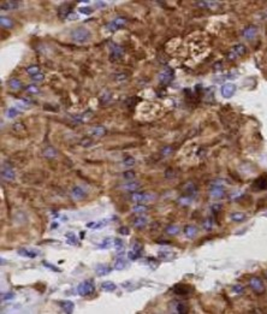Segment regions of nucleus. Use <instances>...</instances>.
<instances>
[{"instance_id": "obj_1", "label": "nucleus", "mask_w": 267, "mask_h": 314, "mask_svg": "<svg viewBox=\"0 0 267 314\" xmlns=\"http://www.w3.org/2000/svg\"><path fill=\"white\" fill-rule=\"evenodd\" d=\"M92 37L90 31L84 28V27H77L71 31V39L72 41L77 42V44H84L88 42Z\"/></svg>"}, {"instance_id": "obj_2", "label": "nucleus", "mask_w": 267, "mask_h": 314, "mask_svg": "<svg viewBox=\"0 0 267 314\" xmlns=\"http://www.w3.org/2000/svg\"><path fill=\"white\" fill-rule=\"evenodd\" d=\"M95 291V284L93 279H87L84 282L79 283L77 286V292L81 296H89Z\"/></svg>"}, {"instance_id": "obj_3", "label": "nucleus", "mask_w": 267, "mask_h": 314, "mask_svg": "<svg viewBox=\"0 0 267 314\" xmlns=\"http://www.w3.org/2000/svg\"><path fill=\"white\" fill-rule=\"evenodd\" d=\"M125 24H126V18H125V17H117V18L113 19L112 22L107 23L105 28H106L109 33H113V31H115V30L123 28Z\"/></svg>"}, {"instance_id": "obj_4", "label": "nucleus", "mask_w": 267, "mask_h": 314, "mask_svg": "<svg viewBox=\"0 0 267 314\" xmlns=\"http://www.w3.org/2000/svg\"><path fill=\"white\" fill-rule=\"evenodd\" d=\"M124 54V50L122 46L119 45H111V52H109V60L115 61V60H119Z\"/></svg>"}, {"instance_id": "obj_5", "label": "nucleus", "mask_w": 267, "mask_h": 314, "mask_svg": "<svg viewBox=\"0 0 267 314\" xmlns=\"http://www.w3.org/2000/svg\"><path fill=\"white\" fill-rule=\"evenodd\" d=\"M249 285H250V288H252L253 290L256 292V294H262V292L265 291V284H264V283H262V280L258 277L250 278V280H249Z\"/></svg>"}, {"instance_id": "obj_6", "label": "nucleus", "mask_w": 267, "mask_h": 314, "mask_svg": "<svg viewBox=\"0 0 267 314\" xmlns=\"http://www.w3.org/2000/svg\"><path fill=\"white\" fill-rule=\"evenodd\" d=\"M72 13V5L70 3H64L63 5H60L58 8V16L63 19H67V17Z\"/></svg>"}, {"instance_id": "obj_7", "label": "nucleus", "mask_w": 267, "mask_h": 314, "mask_svg": "<svg viewBox=\"0 0 267 314\" xmlns=\"http://www.w3.org/2000/svg\"><path fill=\"white\" fill-rule=\"evenodd\" d=\"M1 177H3L4 181H7V182L13 181L14 177H16L14 170L11 168L10 165H4V166L1 168Z\"/></svg>"}, {"instance_id": "obj_8", "label": "nucleus", "mask_w": 267, "mask_h": 314, "mask_svg": "<svg viewBox=\"0 0 267 314\" xmlns=\"http://www.w3.org/2000/svg\"><path fill=\"white\" fill-rule=\"evenodd\" d=\"M153 196L148 193H134L132 194V200L137 204H143L147 201H151Z\"/></svg>"}, {"instance_id": "obj_9", "label": "nucleus", "mask_w": 267, "mask_h": 314, "mask_svg": "<svg viewBox=\"0 0 267 314\" xmlns=\"http://www.w3.org/2000/svg\"><path fill=\"white\" fill-rule=\"evenodd\" d=\"M222 95H223L224 98H226V99H229L231 98L232 95L235 94V92H236V86L235 84H232V83H226V84H224L223 87H222Z\"/></svg>"}, {"instance_id": "obj_10", "label": "nucleus", "mask_w": 267, "mask_h": 314, "mask_svg": "<svg viewBox=\"0 0 267 314\" xmlns=\"http://www.w3.org/2000/svg\"><path fill=\"white\" fill-rule=\"evenodd\" d=\"M245 52H247V48H245L244 45H237V46H235L233 48H232V51L230 52V56H229V58L230 59H233L236 58V57H239V56H243L245 54Z\"/></svg>"}, {"instance_id": "obj_11", "label": "nucleus", "mask_w": 267, "mask_h": 314, "mask_svg": "<svg viewBox=\"0 0 267 314\" xmlns=\"http://www.w3.org/2000/svg\"><path fill=\"white\" fill-rule=\"evenodd\" d=\"M87 193L84 191V189L82 188V187H78V185H76V187H73L71 189V196L72 199H75V200H83L84 197H86Z\"/></svg>"}, {"instance_id": "obj_12", "label": "nucleus", "mask_w": 267, "mask_h": 314, "mask_svg": "<svg viewBox=\"0 0 267 314\" xmlns=\"http://www.w3.org/2000/svg\"><path fill=\"white\" fill-rule=\"evenodd\" d=\"M18 6H19L18 1H13V0L1 1V4H0V8H1V11H11V10H16Z\"/></svg>"}, {"instance_id": "obj_13", "label": "nucleus", "mask_w": 267, "mask_h": 314, "mask_svg": "<svg viewBox=\"0 0 267 314\" xmlns=\"http://www.w3.org/2000/svg\"><path fill=\"white\" fill-rule=\"evenodd\" d=\"M256 33H258V28L255 27V25H248L244 30H243V36L247 39V40H253L255 35H256Z\"/></svg>"}, {"instance_id": "obj_14", "label": "nucleus", "mask_w": 267, "mask_h": 314, "mask_svg": "<svg viewBox=\"0 0 267 314\" xmlns=\"http://www.w3.org/2000/svg\"><path fill=\"white\" fill-rule=\"evenodd\" d=\"M17 254L21 256H24V258H29V259H35L39 256V253L35 252V250H30V249L27 248H19L17 250Z\"/></svg>"}, {"instance_id": "obj_15", "label": "nucleus", "mask_w": 267, "mask_h": 314, "mask_svg": "<svg viewBox=\"0 0 267 314\" xmlns=\"http://www.w3.org/2000/svg\"><path fill=\"white\" fill-rule=\"evenodd\" d=\"M209 193H211V195L213 197H223L224 194H225V189H224V187L222 185H213V187H211V189H209Z\"/></svg>"}, {"instance_id": "obj_16", "label": "nucleus", "mask_w": 267, "mask_h": 314, "mask_svg": "<svg viewBox=\"0 0 267 314\" xmlns=\"http://www.w3.org/2000/svg\"><path fill=\"white\" fill-rule=\"evenodd\" d=\"M111 267L107 266V265H105V263H98L96 265V267H95V272H96V274L98 276H106L108 274L109 272H111Z\"/></svg>"}, {"instance_id": "obj_17", "label": "nucleus", "mask_w": 267, "mask_h": 314, "mask_svg": "<svg viewBox=\"0 0 267 314\" xmlns=\"http://www.w3.org/2000/svg\"><path fill=\"white\" fill-rule=\"evenodd\" d=\"M172 77H173L172 70H165V71H163V72L160 73V76H159L160 82H161L163 84H167V83H170V81L172 80Z\"/></svg>"}, {"instance_id": "obj_18", "label": "nucleus", "mask_w": 267, "mask_h": 314, "mask_svg": "<svg viewBox=\"0 0 267 314\" xmlns=\"http://www.w3.org/2000/svg\"><path fill=\"white\" fill-rule=\"evenodd\" d=\"M59 306L61 307V309L66 312V313H72L73 312V309H75V305H73V302L72 301H69V300H66V301H60L59 302Z\"/></svg>"}, {"instance_id": "obj_19", "label": "nucleus", "mask_w": 267, "mask_h": 314, "mask_svg": "<svg viewBox=\"0 0 267 314\" xmlns=\"http://www.w3.org/2000/svg\"><path fill=\"white\" fill-rule=\"evenodd\" d=\"M147 223H148L147 218L141 214V216H137L136 218L134 219V226L136 227V229H142V227H144L147 225Z\"/></svg>"}, {"instance_id": "obj_20", "label": "nucleus", "mask_w": 267, "mask_h": 314, "mask_svg": "<svg viewBox=\"0 0 267 314\" xmlns=\"http://www.w3.org/2000/svg\"><path fill=\"white\" fill-rule=\"evenodd\" d=\"M0 24H1V27L5 28V29H11V28L14 25V22L10 18V17L1 16V17H0Z\"/></svg>"}, {"instance_id": "obj_21", "label": "nucleus", "mask_w": 267, "mask_h": 314, "mask_svg": "<svg viewBox=\"0 0 267 314\" xmlns=\"http://www.w3.org/2000/svg\"><path fill=\"white\" fill-rule=\"evenodd\" d=\"M113 246H115L118 255H123L124 254V243H123V241L120 238H115L113 240Z\"/></svg>"}, {"instance_id": "obj_22", "label": "nucleus", "mask_w": 267, "mask_h": 314, "mask_svg": "<svg viewBox=\"0 0 267 314\" xmlns=\"http://www.w3.org/2000/svg\"><path fill=\"white\" fill-rule=\"evenodd\" d=\"M254 187H256V188L260 189V190L267 189V176H262V177H260L259 179L255 182Z\"/></svg>"}, {"instance_id": "obj_23", "label": "nucleus", "mask_w": 267, "mask_h": 314, "mask_svg": "<svg viewBox=\"0 0 267 314\" xmlns=\"http://www.w3.org/2000/svg\"><path fill=\"white\" fill-rule=\"evenodd\" d=\"M173 291L177 295H185V294L189 292V288L183 284H177L173 286Z\"/></svg>"}, {"instance_id": "obj_24", "label": "nucleus", "mask_w": 267, "mask_h": 314, "mask_svg": "<svg viewBox=\"0 0 267 314\" xmlns=\"http://www.w3.org/2000/svg\"><path fill=\"white\" fill-rule=\"evenodd\" d=\"M101 288H102V290H105V291L111 292V291H115V289H117V285H115L113 282L106 280V282L101 283Z\"/></svg>"}, {"instance_id": "obj_25", "label": "nucleus", "mask_w": 267, "mask_h": 314, "mask_svg": "<svg viewBox=\"0 0 267 314\" xmlns=\"http://www.w3.org/2000/svg\"><path fill=\"white\" fill-rule=\"evenodd\" d=\"M8 87L11 88L12 90H19L23 87V84H22V82L18 78H11V80L8 81Z\"/></svg>"}, {"instance_id": "obj_26", "label": "nucleus", "mask_w": 267, "mask_h": 314, "mask_svg": "<svg viewBox=\"0 0 267 314\" xmlns=\"http://www.w3.org/2000/svg\"><path fill=\"white\" fill-rule=\"evenodd\" d=\"M141 188V184L138 182H130L128 184H124L123 185V189L125 190H129V191H136Z\"/></svg>"}, {"instance_id": "obj_27", "label": "nucleus", "mask_w": 267, "mask_h": 314, "mask_svg": "<svg viewBox=\"0 0 267 314\" xmlns=\"http://www.w3.org/2000/svg\"><path fill=\"white\" fill-rule=\"evenodd\" d=\"M90 134L93 135V136H96V137H100V136H104L105 134H106V129L104 128V126H95V128H93L92 129V131H90Z\"/></svg>"}, {"instance_id": "obj_28", "label": "nucleus", "mask_w": 267, "mask_h": 314, "mask_svg": "<svg viewBox=\"0 0 267 314\" xmlns=\"http://www.w3.org/2000/svg\"><path fill=\"white\" fill-rule=\"evenodd\" d=\"M126 267V261L123 259V258H118L117 260H115V265H113V269L117 271H122L124 270Z\"/></svg>"}, {"instance_id": "obj_29", "label": "nucleus", "mask_w": 267, "mask_h": 314, "mask_svg": "<svg viewBox=\"0 0 267 314\" xmlns=\"http://www.w3.org/2000/svg\"><path fill=\"white\" fill-rule=\"evenodd\" d=\"M107 224V220H100V221H95V223H88L87 224V226L89 227V229H101V227H104L105 225Z\"/></svg>"}, {"instance_id": "obj_30", "label": "nucleus", "mask_w": 267, "mask_h": 314, "mask_svg": "<svg viewBox=\"0 0 267 314\" xmlns=\"http://www.w3.org/2000/svg\"><path fill=\"white\" fill-rule=\"evenodd\" d=\"M43 155H45L46 158H48V159H53V158H56V155H57V151H56L53 147H47V148L43 151Z\"/></svg>"}, {"instance_id": "obj_31", "label": "nucleus", "mask_w": 267, "mask_h": 314, "mask_svg": "<svg viewBox=\"0 0 267 314\" xmlns=\"http://www.w3.org/2000/svg\"><path fill=\"white\" fill-rule=\"evenodd\" d=\"M197 232V229L194 225H187L184 227V234L187 235V237H194Z\"/></svg>"}, {"instance_id": "obj_32", "label": "nucleus", "mask_w": 267, "mask_h": 314, "mask_svg": "<svg viewBox=\"0 0 267 314\" xmlns=\"http://www.w3.org/2000/svg\"><path fill=\"white\" fill-rule=\"evenodd\" d=\"M21 112L18 111L17 107H10L8 110L6 111V117L10 118V119H12V118H16L18 114H19Z\"/></svg>"}, {"instance_id": "obj_33", "label": "nucleus", "mask_w": 267, "mask_h": 314, "mask_svg": "<svg viewBox=\"0 0 267 314\" xmlns=\"http://www.w3.org/2000/svg\"><path fill=\"white\" fill-rule=\"evenodd\" d=\"M65 237H66V240H67V243L71 244V246H75V244L78 243V242H77V238H76V236H75L73 232H66V234H65Z\"/></svg>"}, {"instance_id": "obj_34", "label": "nucleus", "mask_w": 267, "mask_h": 314, "mask_svg": "<svg viewBox=\"0 0 267 314\" xmlns=\"http://www.w3.org/2000/svg\"><path fill=\"white\" fill-rule=\"evenodd\" d=\"M113 244V241L111 240V238H105L104 241H101L99 243V248L100 249H108Z\"/></svg>"}, {"instance_id": "obj_35", "label": "nucleus", "mask_w": 267, "mask_h": 314, "mask_svg": "<svg viewBox=\"0 0 267 314\" xmlns=\"http://www.w3.org/2000/svg\"><path fill=\"white\" fill-rule=\"evenodd\" d=\"M27 73L30 75V76L33 77V76H35V75H37V73H40V67H39L37 65L29 66V67H27Z\"/></svg>"}, {"instance_id": "obj_36", "label": "nucleus", "mask_w": 267, "mask_h": 314, "mask_svg": "<svg viewBox=\"0 0 267 314\" xmlns=\"http://www.w3.org/2000/svg\"><path fill=\"white\" fill-rule=\"evenodd\" d=\"M231 219L233 221H242L245 219V216L243 213H232L231 214Z\"/></svg>"}, {"instance_id": "obj_37", "label": "nucleus", "mask_w": 267, "mask_h": 314, "mask_svg": "<svg viewBox=\"0 0 267 314\" xmlns=\"http://www.w3.org/2000/svg\"><path fill=\"white\" fill-rule=\"evenodd\" d=\"M16 297V295H14L13 292H3L1 294V301L3 302H5V301H10V300H13Z\"/></svg>"}, {"instance_id": "obj_38", "label": "nucleus", "mask_w": 267, "mask_h": 314, "mask_svg": "<svg viewBox=\"0 0 267 314\" xmlns=\"http://www.w3.org/2000/svg\"><path fill=\"white\" fill-rule=\"evenodd\" d=\"M184 187H185V188H184V190H187L188 194H189L190 196H191V195L194 194L195 191H196V187H195L193 183H187V184H185Z\"/></svg>"}, {"instance_id": "obj_39", "label": "nucleus", "mask_w": 267, "mask_h": 314, "mask_svg": "<svg viewBox=\"0 0 267 314\" xmlns=\"http://www.w3.org/2000/svg\"><path fill=\"white\" fill-rule=\"evenodd\" d=\"M166 232L168 235H177L179 232V227L176 226V225H170V226H167V229H166Z\"/></svg>"}, {"instance_id": "obj_40", "label": "nucleus", "mask_w": 267, "mask_h": 314, "mask_svg": "<svg viewBox=\"0 0 267 314\" xmlns=\"http://www.w3.org/2000/svg\"><path fill=\"white\" fill-rule=\"evenodd\" d=\"M27 92L30 93V94H39L40 89L35 84H29V86H27Z\"/></svg>"}, {"instance_id": "obj_41", "label": "nucleus", "mask_w": 267, "mask_h": 314, "mask_svg": "<svg viewBox=\"0 0 267 314\" xmlns=\"http://www.w3.org/2000/svg\"><path fill=\"white\" fill-rule=\"evenodd\" d=\"M141 255H142V254H141L140 252H136V250H130L129 254H128L130 260H136V259H138Z\"/></svg>"}, {"instance_id": "obj_42", "label": "nucleus", "mask_w": 267, "mask_h": 314, "mask_svg": "<svg viewBox=\"0 0 267 314\" xmlns=\"http://www.w3.org/2000/svg\"><path fill=\"white\" fill-rule=\"evenodd\" d=\"M171 252H168V250H160L159 252V258L160 259H170L171 258Z\"/></svg>"}, {"instance_id": "obj_43", "label": "nucleus", "mask_w": 267, "mask_h": 314, "mask_svg": "<svg viewBox=\"0 0 267 314\" xmlns=\"http://www.w3.org/2000/svg\"><path fill=\"white\" fill-rule=\"evenodd\" d=\"M78 12H79V13H83V15H90V13L93 12V10H92V8L83 6V8H78Z\"/></svg>"}, {"instance_id": "obj_44", "label": "nucleus", "mask_w": 267, "mask_h": 314, "mask_svg": "<svg viewBox=\"0 0 267 314\" xmlns=\"http://www.w3.org/2000/svg\"><path fill=\"white\" fill-rule=\"evenodd\" d=\"M134 177H135V172L134 171H125L124 173H123V178H125V179H134Z\"/></svg>"}, {"instance_id": "obj_45", "label": "nucleus", "mask_w": 267, "mask_h": 314, "mask_svg": "<svg viewBox=\"0 0 267 314\" xmlns=\"http://www.w3.org/2000/svg\"><path fill=\"white\" fill-rule=\"evenodd\" d=\"M177 312L178 313H188V307L183 303H178L177 305Z\"/></svg>"}, {"instance_id": "obj_46", "label": "nucleus", "mask_w": 267, "mask_h": 314, "mask_svg": "<svg viewBox=\"0 0 267 314\" xmlns=\"http://www.w3.org/2000/svg\"><path fill=\"white\" fill-rule=\"evenodd\" d=\"M134 164H135V159L132 157H126L124 159V165H126V166H132Z\"/></svg>"}, {"instance_id": "obj_47", "label": "nucleus", "mask_w": 267, "mask_h": 314, "mask_svg": "<svg viewBox=\"0 0 267 314\" xmlns=\"http://www.w3.org/2000/svg\"><path fill=\"white\" fill-rule=\"evenodd\" d=\"M79 145L82 147H88L92 145V139H89V137H86V139L81 140V142H79Z\"/></svg>"}, {"instance_id": "obj_48", "label": "nucleus", "mask_w": 267, "mask_h": 314, "mask_svg": "<svg viewBox=\"0 0 267 314\" xmlns=\"http://www.w3.org/2000/svg\"><path fill=\"white\" fill-rule=\"evenodd\" d=\"M43 78H45V75L41 73V72L37 73V75H35V76H33V77H31V80L34 81V82H42Z\"/></svg>"}, {"instance_id": "obj_49", "label": "nucleus", "mask_w": 267, "mask_h": 314, "mask_svg": "<svg viewBox=\"0 0 267 314\" xmlns=\"http://www.w3.org/2000/svg\"><path fill=\"white\" fill-rule=\"evenodd\" d=\"M147 211V207L146 206H143V205H137V206H135L134 207V212H146Z\"/></svg>"}, {"instance_id": "obj_50", "label": "nucleus", "mask_w": 267, "mask_h": 314, "mask_svg": "<svg viewBox=\"0 0 267 314\" xmlns=\"http://www.w3.org/2000/svg\"><path fill=\"white\" fill-rule=\"evenodd\" d=\"M43 266L45 267H48V269H51V270H53V271H56V272H60V269H58V267H56V266H53V265H51L50 263H47V261H43Z\"/></svg>"}, {"instance_id": "obj_51", "label": "nucleus", "mask_w": 267, "mask_h": 314, "mask_svg": "<svg viewBox=\"0 0 267 314\" xmlns=\"http://www.w3.org/2000/svg\"><path fill=\"white\" fill-rule=\"evenodd\" d=\"M132 250H136V252L142 253V244H141V243H138V242H136V243L132 246Z\"/></svg>"}, {"instance_id": "obj_52", "label": "nucleus", "mask_w": 267, "mask_h": 314, "mask_svg": "<svg viewBox=\"0 0 267 314\" xmlns=\"http://www.w3.org/2000/svg\"><path fill=\"white\" fill-rule=\"evenodd\" d=\"M118 232L120 235H129V229L126 226H122L118 229Z\"/></svg>"}, {"instance_id": "obj_53", "label": "nucleus", "mask_w": 267, "mask_h": 314, "mask_svg": "<svg viewBox=\"0 0 267 314\" xmlns=\"http://www.w3.org/2000/svg\"><path fill=\"white\" fill-rule=\"evenodd\" d=\"M243 290H244V289H243V286H242L241 284H237V285H235V286H233V291L237 292V294H242Z\"/></svg>"}, {"instance_id": "obj_54", "label": "nucleus", "mask_w": 267, "mask_h": 314, "mask_svg": "<svg viewBox=\"0 0 267 314\" xmlns=\"http://www.w3.org/2000/svg\"><path fill=\"white\" fill-rule=\"evenodd\" d=\"M13 129L14 130H22V129H25V128H24V125L22 124V123L18 122V123H14L13 124Z\"/></svg>"}, {"instance_id": "obj_55", "label": "nucleus", "mask_w": 267, "mask_h": 314, "mask_svg": "<svg viewBox=\"0 0 267 314\" xmlns=\"http://www.w3.org/2000/svg\"><path fill=\"white\" fill-rule=\"evenodd\" d=\"M211 224H212V221H211L209 219H207V221H205V225H203V226H205V229H207V230H208V229L212 227Z\"/></svg>"}, {"instance_id": "obj_56", "label": "nucleus", "mask_w": 267, "mask_h": 314, "mask_svg": "<svg viewBox=\"0 0 267 314\" xmlns=\"http://www.w3.org/2000/svg\"><path fill=\"white\" fill-rule=\"evenodd\" d=\"M96 6H98V8H106V3H104V1H98V3H96Z\"/></svg>"}, {"instance_id": "obj_57", "label": "nucleus", "mask_w": 267, "mask_h": 314, "mask_svg": "<svg viewBox=\"0 0 267 314\" xmlns=\"http://www.w3.org/2000/svg\"><path fill=\"white\" fill-rule=\"evenodd\" d=\"M77 18H78V16L75 15V12H72L71 15L67 17V19H77Z\"/></svg>"}, {"instance_id": "obj_58", "label": "nucleus", "mask_w": 267, "mask_h": 314, "mask_svg": "<svg viewBox=\"0 0 267 314\" xmlns=\"http://www.w3.org/2000/svg\"><path fill=\"white\" fill-rule=\"evenodd\" d=\"M170 152H172V149H171L170 147H166L165 149H163V154H165V155L166 154H168Z\"/></svg>"}, {"instance_id": "obj_59", "label": "nucleus", "mask_w": 267, "mask_h": 314, "mask_svg": "<svg viewBox=\"0 0 267 314\" xmlns=\"http://www.w3.org/2000/svg\"><path fill=\"white\" fill-rule=\"evenodd\" d=\"M126 78V75H123V73H120L119 76H117V80L118 81H120V80H125Z\"/></svg>"}, {"instance_id": "obj_60", "label": "nucleus", "mask_w": 267, "mask_h": 314, "mask_svg": "<svg viewBox=\"0 0 267 314\" xmlns=\"http://www.w3.org/2000/svg\"><path fill=\"white\" fill-rule=\"evenodd\" d=\"M5 263H6V261H5L4 259H1V265H5Z\"/></svg>"}, {"instance_id": "obj_61", "label": "nucleus", "mask_w": 267, "mask_h": 314, "mask_svg": "<svg viewBox=\"0 0 267 314\" xmlns=\"http://www.w3.org/2000/svg\"><path fill=\"white\" fill-rule=\"evenodd\" d=\"M84 235H86L84 232H81V238H83V237H84Z\"/></svg>"}, {"instance_id": "obj_62", "label": "nucleus", "mask_w": 267, "mask_h": 314, "mask_svg": "<svg viewBox=\"0 0 267 314\" xmlns=\"http://www.w3.org/2000/svg\"><path fill=\"white\" fill-rule=\"evenodd\" d=\"M266 277H267V272H266Z\"/></svg>"}]
</instances>
